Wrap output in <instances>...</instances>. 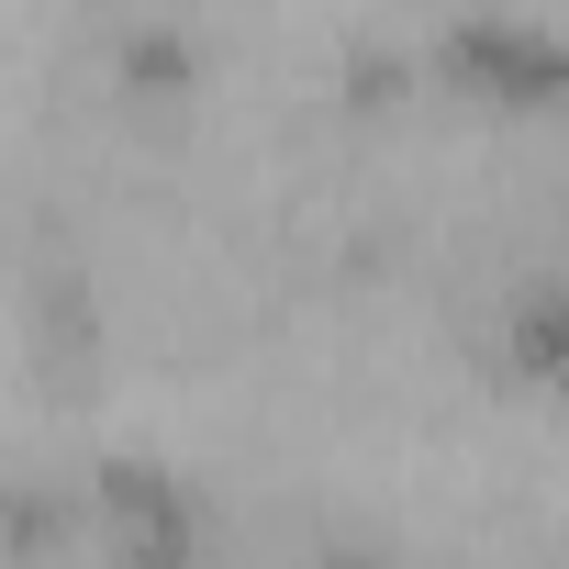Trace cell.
I'll return each mask as SVG.
<instances>
[{
	"label": "cell",
	"mask_w": 569,
	"mask_h": 569,
	"mask_svg": "<svg viewBox=\"0 0 569 569\" xmlns=\"http://www.w3.org/2000/svg\"><path fill=\"white\" fill-rule=\"evenodd\" d=\"M436 79H447L458 101H480V112H513V123H536V112H558V90H569V57H558V34H547V23L458 12V23L436 34Z\"/></svg>",
	"instance_id": "1"
},
{
	"label": "cell",
	"mask_w": 569,
	"mask_h": 569,
	"mask_svg": "<svg viewBox=\"0 0 569 569\" xmlns=\"http://www.w3.org/2000/svg\"><path fill=\"white\" fill-rule=\"evenodd\" d=\"M79 491L68 480H46V469H12L0 480V569H68V547H79Z\"/></svg>",
	"instance_id": "2"
},
{
	"label": "cell",
	"mask_w": 569,
	"mask_h": 569,
	"mask_svg": "<svg viewBox=\"0 0 569 569\" xmlns=\"http://www.w3.org/2000/svg\"><path fill=\"white\" fill-rule=\"evenodd\" d=\"M502 358H513L525 391L558 380V358H569V302H558V279H525V291L502 302Z\"/></svg>",
	"instance_id": "3"
},
{
	"label": "cell",
	"mask_w": 569,
	"mask_h": 569,
	"mask_svg": "<svg viewBox=\"0 0 569 569\" xmlns=\"http://www.w3.org/2000/svg\"><path fill=\"white\" fill-rule=\"evenodd\" d=\"M302 569H391V558H369V547H313Z\"/></svg>",
	"instance_id": "4"
}]
</instances>
